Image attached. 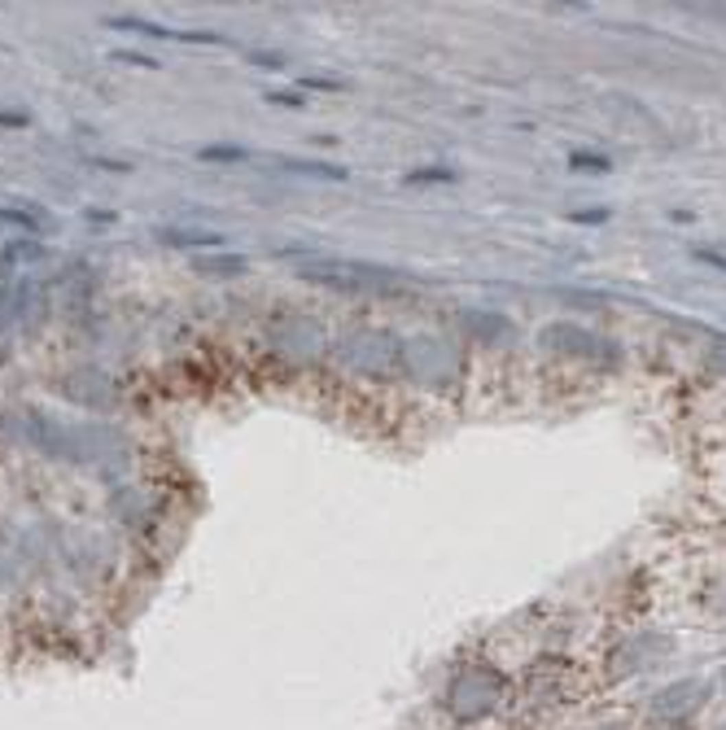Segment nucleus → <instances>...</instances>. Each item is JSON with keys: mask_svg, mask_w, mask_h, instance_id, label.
<instances>
[{"mask_svg": "<svg viewBox=\"0 0 726 730\" xmlns=\"http://www.w3.org/2000/svg\"><path fill=\"white\" fill-rule=\"evenodd\" d=\"M302 276L324 280L328 289H346V293H389L398 289V280L381 267H354V262H328V267H306Z\"/></svg>", "mask_w": 726, "mask_h": 730, "instance_id": "f257e3e1", "label": "nucleus"}]
</instances>
